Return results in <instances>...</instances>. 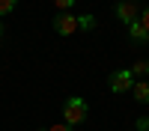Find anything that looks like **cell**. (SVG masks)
Masks as SVG:
<instances>
[{
	"mask_svg": "<svg viewBox=\"0 0 149 131\" xmlns=\"http://www.w3.org/2000/svg\"><path fill=\"white\" fill-rule=\"evenodd\" d=\"M63 119H66V125H78V122H84V119H86V101L81 98V95H72V98L66 101Z\"/></svg>",
	"mask_w": 149,
	"mask_h": 131,
	"instance_id": "1",
	"label": "cell"
},
{
	"mask_svg": "<svg viewBox=\"0 0 149 131\" xmlns=\"http://www.w3.org/2000/svg\"><path fill=\"white\" fill-rule=\"evenodd\" d=\"M107 87L110 92H128L134 87V75H131V69H119V71H110V78H107Z\"/></svg>",
	"mask_w": 149,
	"mask_h": 131,
	"instance_id": "2",
	"label": "cell"
},
{
	"mask_svg": "<svg viewBox=\"0 0 149 131\" xmlns=\"http://www.w3.org/2000/svg\"><path fill=\"white\" fill-rule=\"evenodd\" d=\"M54 30L60 36H72L74 30H78V18H74L72 12H57L54 15Z\"/></svg>",
	"mask_w": 149,
	"mask_h": 131,
	"instance_id": "3",
	"label": "cell"
},
{
	"mask_svg": "<svg viewBox=\"0 0 149 131\" xmlns=\"http://www.w3.org/2000/svg\"><path fill=\"white\" fill-rule=\"evenodd\" d=\"M116 18L122 24H131V21H137L140 18V9L131 3V0H122V3H116Z\"/></svg>",
	"mask_w": 149,
	"mask_h": 131,
	"instance_id": "4",
	"label": "cell"
},
{
	"mask_svg": "<svg viewBox=\"0 0 149 131\" xmlns=\"http://www.w3.org/2000/svg\"><path fill=\"white\" fill-rule=\"evenodd\" d=\"M134 98H137V104H149V80H134Z\"/></svg>",
	"mask_w": 149,
	"mask_h": 131,
	"instance_id": "5",
	"label": "cell"
},
{
	"mask_svg": "<svg viewBox=\"0 0 149 131\" xmlns=\"http://www.w3.org/2000/svg\"><path fill=\"white\" fill-rule=\"evenodd\" d=\"M128 33H131V39H134V42H149V33L143 30V24H140V21H131V24H128Z\"/></svg>",
	"mask_w": 149,
	"mask_h": 131,
	"instance_id": "6",
	"label": "cell"
},
{
	"mask_svg": "<svg viewBox=\"0 0 149 131\" xmlns=\"http://www.w3.org/2000/svg\"><path fill=\"white\" fill-rule=\"evenodd\" d=\"M131 75H149V60H140V63H134Z\"/></svg>",
	"mask_w": 149,
	"mask_h": 131,
	"instance_id": "7",
	"label": "cell"
},
{
	"mask_svg": "<svg viewBox=\"0 0 149 131\" xmlns=\"http://www.w3.org/2000/svg\"><path fill=\"white\" fill-rule=\"evenodd\" d=\"M15 6H18V0H0V15H9Z\"/></svg>",
	"mask_w": 149,
	"mask_h": 131,
	"instance_id": "8",
	"label": "cell"
},
{
	"mask_svg": "<svg viewBox=\"0 0 149 131\" xmlns=\"http://www.w3.org/2000/svg\"><path fill=\"white\" fill-rule=\"evenodd\" d=\"M54 3H57V9H60V12H72L78 0H54Z\"/></svg>",
	"mask_w": 149,
	"mask_h": 131,
	"instance_id": "9",
	"label": "cell"
},
{
	"mask_svg": "<svg viewBox=\"0 0 149 131\" xmlns=\"http://www.w3.org/2000/svg\"><path fill=\"white\" fill-rule=\"evenodd\" d=\"M78 27H84V30L95 27V18H93V15H81V18H78Z\"/></svg>",
	"mask_w": 149,
	"mask_h": 131,
	"instance_id": "10",
	"label": "cell"
},
{
	"mask_svg": "<svg viewBox=\"0 0 149 131\" xmlns=\"http://www.w3.org/2000/svg\"><path fill=\"white\" fill-rule=\"evenodd\" d=\"M134 131H149V116H140L137 122H134Z\"/></svg>",
	"mask_w": 149,
	"mask_h": 131,
	"instance_id": "11",
	"label": "cell"
},
{
	"mask_svg": "<svg viewBox=\"0 0 149 131\" xmlns=\"http://www.w3.org/2000/svg\"><path fill=\"white\" fill-rule=\"evenodd\" d=\"M137 21L143 24V30L149 33V6H146V9H140V18H137Z\"/></svg>",
	"mask_w": 149,
	"mask_h": 131,
	"instance_id": "12",
	"label": "cell"
},
{
	"mask_svg": "<svg viewBox=\"0 0 149 131\" xmlns=\"http://www.w3.org/2000/svg\"><path fill=\"white\" fill-rule=\"evenodd\" d=\"M48 131H72V125H66V122H63V125H51Z\"/></svg>",
	"mask_w": 149,
	"mask_h": 131,
	"instance_id": "13",
	"label": "cell"
},
{
	"mask_svg": "<svg viewBox=\"0 0 149 131\" xmlns=\"http://www.w3.org/2000/svg\"><path fill=\"white\" fill-rule=\"evenodd\" d=\"M3 33H6V30H3V21H0V36H3Z\"/></svg>",
	"mask_w": 149,
	"mask_h": 131,
	"instance_id": "14",
	"label": "cell"
},
{
	"mask_svg": "<svg viewBox=\"0 0 149 131\" xmlns=\"http://www.w3.org/2000/svg\"><path fill=\"white\" fill-rule=\"evenodd\" d=\"M39 131H48V128H39Z\"/></svg>",
	"mask_w": 149,
	"mask_h": 131,
	"instance_id": "15",
	"label": "cell"
}]
</instances>
